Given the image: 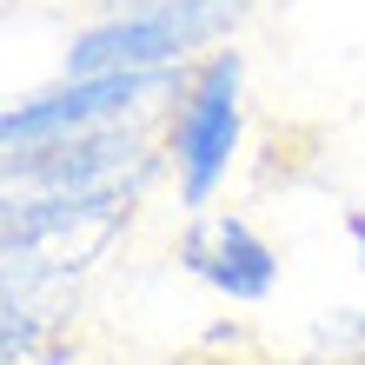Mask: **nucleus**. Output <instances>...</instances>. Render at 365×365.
<instances>
[{"label":"nucleus","instance_id":"obj_1","mask_svg":"<svg viewBox=\"0 0 365 365\" xmlns=\"http://www.w3.org/2000/svg\"><path fill=\"white\" fill-rule=\"evenodd\" d=\"M246 53L240 47H212L192 60L186 93L173 100V120H166V166H173L180 206L206 212L212 192L226 186L232 153H240L246 133Z\"/></svg>","mask_w":365,"mask_h":365},{"label":"nucleus","instance_id":"obj_2","mask_svg":"<svg viewBox=\"0 0 365 365\" xmlns=\"http://www.w3.org/2000/svg\"><path fill=\"white\" fill-rule=\"evenodd\" d=\"M232 20H240V0H140V7H126L113 20H93V27L73 34L67 80L186 67V53L212 47Z\"/></svg>","mask_w":365,"mask_h":365},{"label":"nucleus","instance_id":"obj_3","mask_svg":"<svg viewBox=\"0 0 365 365\" xmlns=\"http://www.w3.org/2000/svg\"><path fill=\"white\" fill-rule=\"evenodd\" d=\"M192 67H160V73H93V80H60L47 93H27L0 113V146L7 153H40V146L100 133V126H140L160 100L186 93Z\"/></svg>","mask_w":365,"mask_h":365},{"label":"nucleus","instance_id":"obj_4","mask_svg":"<svg viewBox=\"0 0 365 365\" xmlns=\"http://www.w3.org/2000/svg\"><path fill=\"white\" fill-rule=\"evenodd\" d=\"M160 173V153L140 126H100V133L40 146V153H7V186L14 192H60V200H87L126 212Z\"/></svg>","mask_w":365,"mask_h":365},{"label":"nucleus","instance_id":"obj_5","mask_svg":"<svg viewBox=\"0 0 365 365\" xmlns=\"http://www.w3.org/2000/svg\"><path fill=\"white\" fill-rule=\"evenodd\" d=\"M180 266L220 299H232V306H259L279 286V252L240 212H192L186 240H180Z\"/></svg>","mask_w":365,"mask_h":365},{"label":"nucleus","instance_id":"obj_6","mask_svg":"<svg viewBox=\"0 0 365 365\" xmlns=\"http://www.w3.org/2000/svg\"><path fill=\"white\" fill-rule=\"evenodd\" d=\"M352 252H359V266H365V212H352Z\"/></svg>","mask_w":365,"mask_h":365}]
</instances>
